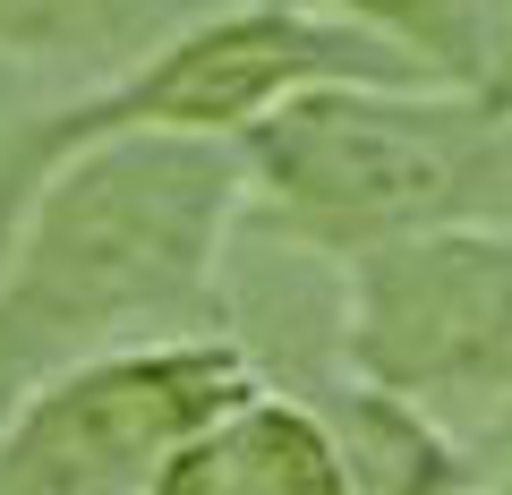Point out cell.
<instances>
[{
	"label": "cell",
	"instance_id": "cell-5",
	"mask_svg": "<svg viewBox=\"0 0 512 495\" xmlns=\"http://www.w3.org/2000/svg\"><path fill=\"white\" fill-rule=\"evenodd\" d=\"M350 359L376 393H512V231H402L350 257Z\"/></svg>",
	"mask_w": 512,
	"mask_h": 495
},
{
	"label": "cell",
	"instance_id": "cell-9",
	"mask_svg": "<svg viewBox=\"0 0 512 495\" xmlns=\"http://www.w3.org/2000/svg\"><path fill=\"white\" fill-rule=\"evenodd\" d=\"M0 427H9V385H0Z\"/></svg>",
	"mask_w": 512,
	"mask_h": 495
},
{
	"label": "cell",
	"instance_id": "cell-6",
	"mask_svg": "<svg viewBox=\"0 0 512 495\" xmlns=\"http://www.w3.org/2000/svg\"><path fill=\"white\" fill-rule=\"evenodd\" d=\"M154 495H350V453L316 410L248 393L163 461Z\"/></svg>",
	"mask_w": 512,
	"mask_h": 495
},
{
	"label": "cell",
	"instance_id": "cell-4",
	"mask_svg": "<svg viewBox=\"0 0 512 495\" xmlns=\"http://www.w3.org/2000/svg\"><path fill=\"white\" fill-rule=\"evenodd\" d=\"M256 385V359L222 333L77 359L0 427V495H128Z\"/></svg>",
	"mask_w": 512,
	"mask_h": 495
},
{
	"label": "cell",
	"instance_id": "cell-7",
	"mask_svg": "<svg viewBox=\"0 0 512 495\" xmlns=\"http://www.w3.org/2000/svg\"><path fill=\"white\" fill-rule=\"evenodd\" d=\"M333 9H350L359 35L410 52L436 86L512 103V52H504V35H495L487 0H333Z\"/></svg>",
	"mask_w": 512,
	"mask_h": 495
},
{
	"label": "cell",
	"instance_id": "cell-3",
	"mask_svg": "<svg viewBox=\"0 0 512 495\" xmlns=\"http://www.w3.org/2000/svg\"><path fill=\"white\" fill-rule=\"evenodd\" d=\"M308 86H436L410 52L359 35L333 18H299V9H222V18L188 26V35L154 43L120 86L86 94V103L52 111L43 129H26L0 163V248L18 231L26 197L52 180L69 154L103 146V137H222V129H256L265 111H282Z\"/></svg>",
	"mask_w": 512,
	"mask_h": 495
},
{
	"label": "cell",
	"instance_id": "cell-8",
	"mask_svg": "<svg viewBox=\"0 0 512 495\" xmlns=\"http://www.w3.org/2000/svg\"><path fill=\"white\" fill-rule=\"evenodd\" d=\"M154 26L163 0H0V60H128Z\"/></svg>",
	"mask_w": 512,
	"mask_h": 495
},
{
	"label": "cell",
	"instance_id": "cell-1",
	"mask_svg": "<svg viewBox=\"0 0 512 495\" xmlns=\"http://www.w3.org/2000/svg\"><path fill=\"white\" fill-rule=\"evenodd\" d=\"M248 197V154L214 137H103L26 197L0 248V385L137 342L214 333V265Z\"/></svg>",
	"mask_w": 512,
	"mask_h": 495
},
{
	"label": "cell",
	"instance_id": "cell-2",
	"mask_svg": "<svg viewBox=\"0 0 512 495\" xmlns=\"http://www.w3.org/2000/svg\"><path fill=\"white\" fill-rule=\"evenodd\" d=\"M504 120L512 103L453 86H308L248 129V171L274 197L282 231L325 239L333 257H359L402 231L470 222L495 188Z\"/></svg>",
	"mask_w": 512,
	"mask_h": 495
}]
</instances>
